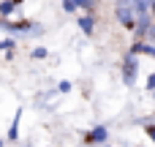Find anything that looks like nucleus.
I'll list each match as a JSON object with an SVG mask.
<instances>
[{
    "instance_id": "4",
    "label": "nucleus",
    "mask_w": 155,
    "mask_h": 147,
    "mask_svg": "<svg viewBox=\"0 0 155 147\" xmlns=\"http://www.w3.org/2000/svg\"><path fill=\"white\" fill-rule=\"evenodd\" d=\"M106 139H109V128H106V125H95L93 131L84 134V142H93V145H101V142H106Z\"/></svg>"
},
{
    "instance_id": "12",
    "label": "nucleus",
    "mask_w": 155,
    "mask_h": 147,
    "mask_svg": "<svg viewBox=\"0 0 155 147\" xmlns=\"http://www.w3.org/2000/svg\"><path fill=\"white\" fill-rule=\"evenodd\" d=\"M33 57H35V60H44V57H46V49H44V46H35V49H33Z\"/></svg>"
},
{
    "instance_id": "9",
    "label": "nucleus",
    "mask_w": 155,
    "mask_h": 147,
    "mask_svg": "<svg viewBox=\"0 0 155 147\" xmlns=\"http://www.w3.org/2000/svg\"><path fill=\"white\" fill-rule=\"evenodd\" d=\"M14 46H16V38H3L0 41V52H11Z\"/></svg>"
},
{
    "instance_id": "14",
    "label": "nucleus",
    "mask_w": 155,
    "mask_h": 147,
    "mask_svg": "<svg viewBox=\"0 0 155 147\" xmlns=\"http://www.w3.org/2000/svg\"><path fill=\"white\" fill-rule=\"evenodd\" d=\"M68 90H71V82H68V79H63V82L57 85V93H68Z\"/></svg>"
},
{
    "instance_id": "8",
    "label": "nucleus",
    "mask_w": 155,
    "mask_h": 147,
    "mask_svg": "<svg viewBox=\"0 0 155 147\" xmlns=\"http://www.w3.org/2000/svg\"><path fill=\"white\" fill-rule=\"evenodd\" d=\"M134 5H136V11H139V14H150L153 0H134Z\"/></svg>"
},
{
    "instance_id": "15",
    "label": "nucleus",
    "mask_w": 155,
    "mask_h": 147,
    "mask_svg": "<svg viewBox=\"0 0 155 147\" xmlns=\"http://www.w3.org/2000/svg\"><path fill=\"white\" fill-rule=\"evenodd\" d=\"M144 131H147V136L155 142V123H147V128H144Z\"/></svg>"
},
{
    "instance_id": "5",
    "label": "nucleus",
    "mask_w": 155,
    "mask_h": 147,
    "mask_svg": "<svg viewBox=\"0 0 155 147\" xmlns=\"http://www.w3.org/2000/svg\"><path fill=\"white\" fill-rule=\"evenodd\" d=\"M76 25H79V30H82L84 35H93V30H95V16H93V11H84V14L76 19Z\"/></svg>"
},
{
    "instance_id": "3",
    "label": "nucleus",
    "mask_w": 155,
    "mask_h": 147,
    "mask_svg": "<svg viewBox=\"0 0 155 147\" xmlns=\"http://www.w3.org/2000/svg\"><path fill=\"white\" fill-rule=\"evenodd\" d=\"M136 74H139V60H136V55L131 52L125 60H123V85H134L136 82Z\"/></svg>"
},
{
    "instance_id": "17",
    "label": "nucleus",
    "mask_w": 155,
    "mask_h": 147,
    "mask_svg": "<svg viewBox=\"0 0 155 147\" xmlns=\"http://www.w3.org/2000/svg\"><path fill=\"white\" fill-rule=\"evenodd\" d=\"M150 41H155V22H153V27H150Z\"/></svg>"
},
{
    "instance_id": "19",
    "label": "nucleus",
    "mask_w": 155,
    "mask_h": 147,
    "mask_svg": "<svg viewBox=\"0 0 155 147\" xmlns=\"http://www.w3.org/2000/svg\"><path fill=\"white\" fill-rule=\"evenodd\" d=\"M153 93H155V90H153Z\"/></svg>"
},
{
    "instance_id": "10",
    "label": "nucleus",
    "mask_w": 155,
    "mask_h": 147,
    "mask_svg": "<svg viewBox=\"0 0 155 147\" xmlns=\"http://www.w3.org/2000/svg\"><path fill=\"white\" fill-rule=\"evenodd\" d=\"M142 55L155 57V41H150V44H144V41H142Z\"/></svg>"
},
{
    "instance_id": "18",
    "label": "nucleus",
    "mask_w": 155,
    "mask_h": 147,
    "mask_svg": "<svg viewBox=\"0 0 155 147\" xmlns=\"http://www.w3.org/2000/svg\"><path fill=\"white\" fill-rule=\"evenodd\" d=\"M0 147H3V139H0Z\"/></svg>"
},
{
    "instance_id": "2",
    "label": "nucleus",
    "mask_w": 155,
    "mask_h": 147,
    "mask_svg": "<svg viewBox=\"0 0 155 147\" xmlns=\"http://www.w3.org/2000/svg\"><path fill=\"white\" fill-rule=\"evenodd\" d=\"M0 27H3V30H8V33H14V35H41V33H44V27H41V25H33V22H27V19L8 22L5 16L0 19Z\"/></svg>"
},
{
    "instance_id": "11",
    "label": "nucleus",
    "mask_w": 155,
    "mask_h": 147,
    "mask_svg": "<svg viewBox=\"0 0 155 147\" xmlns=\"http://www.w3.org/2000/svg\"><path fill=\"white\" fill-rule=\"evenodd\" d=\"M95 3H98V0H76V5H79V8H84V11H93V8H95Z\"/></svg>"
},
{
    "instance_id": "6",
    "label": "nucleus",
    "mask_w": 155,
    "mask_h": 147,
    "mask_svg": "<svg viewBox=\"0 0 155 147\" xmlns=\"http://www.w3.org/2000/svg\"><path fill=\"white\" fill-rule=\"evenodd\" d=\"M19 120H22V106L16 109V115H14V120H11V128H8V142H16V136H19Z\"/></svg>"
},
{
    "instance_id": "7",
    "label": "nucleus",
    "mask_w": 155,
    "mask_h": 147,
    "mask_svg": "<svg viewBox=\"0 0 155 147\" xmlns=\"http://www.w3.org/2000/svg\"><path fill=\"white\" fill-rule=\"evenodd\" d=\"M14 8H16V3H14V0H3V3H0V16H11V14H14Z\"/></svg>"
},
{
    "instance_id": "1",
    "label": "nucleus",
    "mask_w": 155,
    "mask_h": 147,
    "mask_svg": "<svg viewBox=\"0 0 155 147\" xmlns=\"http://www.w3.org/2000/svg\"><path fill=\"white\" fill-rule=\"evenodd\" d=\"M114 14H117V22L128 30H136V22H139V11L134 5V0H117L114 5Z\"/></svg>"
},
{
    "instance_id": "16",
    "label": "nucleus",
    "mask_w": 155,
    "mask_h": 147,
    "mask_svg": "<svg viewBox=\"0 0 155 147\" xmlns=\"http://www.w3.org/2000/svg\"><path fill=\"white\" fill-rule=\"evenodd\" d=\"M147 90H155V74L147 76Z\"/></svg>"
},
{
    "instance_id": "13",
    "label": "nucleus",
    "mask_w": 155,
    "mask_h": 147,
    "mask_svg": "<svg viewBox=\"0 0 155 147\" xmlns=\"http://www.w3.org/2000/svg\"><path fill=\"white\" fill-rule=\"evenodd\" d=\"M60 3H63V8H65V11H76V8H79V5H76V0H60Z\"/></svg>"
}]
</instances>
